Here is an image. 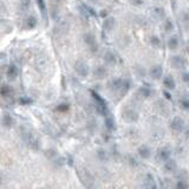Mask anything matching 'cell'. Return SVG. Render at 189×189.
I'll return each mask as SVG.
<instances>
[{"label":"cell","instance_id":"obj_1","mask_svg":"<svg viewBox=\"0 0 189 189\" xmlns=\"http://www.w3.org/2000/svg\"><path fill=\"white\" fill-rule=\"evenodd\" d=\"M91 94H92V97H94V101H96V109H97V111L102 116L108 115V105H107L105 101L97 92H94V91H91Z\"/></svg>","mask_w":189,"mask_h":189},{"label":"cell","instance_id":"obj_2","mask_svg":"<svg viewBox=\"0 0 189 189\" xmlns=\"http://www.w3.org/2000/svg\"><path fill=\"white\" fill-rule=\"evenodd\" d=\"M122 118L127 123H135L138 120V112L135 111L134 109L127 108L124 109L123 112H122Z\"/></svg>","mask_w":189,"mask_h":189},{"label":"cell","instance_id":"obj_3","mask_svg":"<svg viewBox=\"0 0 189 189\" xmlns=\"http://www.w3.org/2000/svg\"><path fill=\"white\" fill-rule=\"evenodd\" d=\"M74 71H76V74H78V76H81V77H86L89 72H90V68H89V65L85 61H76V64H74Z\"/></svg>","mask_w":189,"mask_h":189},{"label":"cell","instance_id":"obj_4","mask_svg":"<svg viewBox=\"0 0 189 189\" xmlns=\"http://www.w3.org/2000/svg\"><path fill=\"white\" fill-rule=\"evenodd\" d=\"M169 127H170V129L173 131H175V132H182L183 130H184V127H186V123H184V121H183L181 117L176 116V117H174L171 120Z\"/></svg>","mask_w":189,"mask_h":189},{"label":"cell","instance_id":"obj_5","mask_svg":"<svg viewBox=\"0 0 189 189\" xmlns=\"http://www.w3.org/2000/svg\"><path fill=\"white\" fill-rule=\"evenodd\" d=\"M84 43L86 44V46L92 51V52H96L98 50V44L96 41V38L92 33H85L84 34Z\"/></svg>","mask_w":189,"mask_h":189},{"label":"cell","instance_id":"obj_6","mask_svg":"<svg viewBox=\"0 0 189 189\" xmlns=\"http://www.w3.org/2000/svg\"><path fill=\"white\" fill-rule=\"evenodd\" d=\"M169 158H170V150H169V148L162 147V148H160L157 150V153H156V160L158 162L164 163Z\"/></svg>","mask_w":189,"mask_h":189},{"label":"cell","instance_id":"obj_7","mask_svg":"<svg viewBox=\"0 0 189 189\" xmlns=\"http://www.w3.org/2000/svg\"><path fill=\"white\" fill-rule=\"evenodd\" d=\"M149 76L153 78V79H155V81H158V79H161L163 76V69L161 65H153L150 70H149Z\"/></svg>","mask_w":189,"mask_h":189},{"label":"cell","instance_id":"obj_8","mask_svg":"<svg viewBox=\"0 0 189 189\" xmlns=\"http://www.w3.org/2000/svg\"><path fill=\"white\" fill-rule=\"evenodd\" d=\"M170 64L176 70H181L186 66V59L182 56H173L171 59H170Z\"/></svg>","mask_w":189,"mask_h":189},{"label":"cell","instance_id":"obj_9","mask_svg":"<svg viewBox=\"0 0 189 189\" xmlns=\"http://www.w3.org/2000/svg\"><path fill=\"white\" fill-rule=\"evenodd\" d=\"M142 187H144V188H150V189L156 188L157 186H156V183H155L154 176L151 175V174H149V173H147L145 175L143 176V184H142Z\"/></svg>","mask_w":189,"mask_h":189},{"label":"cell","instance_id":"obj_10","mask_svg":"<svg viewBox=\"0 0 189 189\" xmlns=\"http://www.w3.org/2000/svg\"><path fill=\"white\" fill-rule=\"evenodd\" d=\"M123 83H124V79L115 78V79L110 81V83H109V89H110L112 92H118V91H121L122 88H123Z\"/></svg>","mask_w":189,"mask_h":189},{"label":"cell","instance_id":"obj_11","mask_svg":"<svg viewBox=\"0 0 189 189\" xmlns=\"http://www.w3.org/2000/svg\"><path fill=\"white\" fill-rule=\"evenodd\" d=\"M92 74H94V78H97V79H104V78L108 76V70H107L105 66L98 65V66H96V68L94 69Z\"/></svg>","mask_w":189,"mask_h":189},{"label":"cell","instance_id":"obj_12","mask_svg":"<svg viewBox=\"0 0 189 189\" xmlns=\"http://www.w3.org/2000/svg\"><path fill=\"white\" fill-rule=\"evenodd\" d=\"M116 26V19L114 17H107L103 21V30L107 32H111Z\"/></svg>","mask_w":189,"mask_h":189},{"label":"cell","instance_id":"obj_13","mask_svg":"<svg viewBox=\"0 0 189 189\" xmlns=\"http://www.w3.org/2000/svg\"><path fill=\"white\" fill-rule=\"evenodd\" d=\"M103 59L104 61L108 64V65H115L116 63H117V57H116V54L112 52V51H110V50H107L104 54H103Z\"/></svg>","mask_w":189,"mask_h":189},{"label":"cell","instance_id":"obj_14","mask_svg":"<svg viewBox=\"0 0 189 189\" xmlns=\"http://www.w3.org/2000/svg\"><path fill=\"white\" fill-rule=\"evenodd\" d=\"M137 153H138V155L141 156L142 158H144V160H148V158H150L151 157V149L149 148L148 145H145V144H143V145H141L140 148L137 149Z\"/></svg>","mask_w":189,"mask_h":189},{"label":"cell","instance_id":"obj_15","mask_svg":"<svg viewBox=\"0 0 189 189\" xmlns=\"http://www.w3.org/2000/svg\"><path fill=\"white\" fill-rule=\"evenodd\" d=\"M163 168L164 170L167 171V173H170V174H173V173H175L176 170H177V163L174 161V160H167L164 164H163Z\"/></svg>","mask_w":189,"mask_h":189},{"label":"cell","instance_id":"obj_16","mask_svg":"<svg viewBox=\"0 0 189 189\" xmlns=\"http://www.w3.org/2000/svg\"><path fill=\"white\" fill-rule=\"evenodd\" d=\"M137 96H140L141 98H149L153 96V90L149 86H141L137 90Z\"/></svg>","mask_w":189,"mask_h":189},{"label":"cell","instance_id":"obj_17","mask_svg":"<svg viewBox=\"0 0 189 189\" xmlns=\"http://www.w3.org/2000/svg\"><path fill=\"white\" fill-rule=\"evenodd\" d=\"M7 78L8 79H11V81H14L17 77H18V74H19V70L18 68L15 66V65H10L8 68H7Z\"/></svg>","mask_w":189,"mask_h":189},{"label":"cell","instance_id":"obj_18","mask_svg":"<svg viewBox=\"0 0 189 189\" xmlns=\"http://www.w3.org/2000/svg\"><path fill=\"white\" fill-rule=\"evenodd\" d=\"M163 85L168 89V90H174L176 86V83H175V81H174V78H173L170 74H168V76H166V77L163 78Z\"/></svg>","mask_w":189,"mask_h":189},{"label":"cell","instance_id":"obj_19","mask_svg":"<svg viewBox=\"0 0 189 189\" xmlns=\"http://www.w3.org/2000/svg\"><path fill=\"white\" fill-rule=\"evenodd\" d=\"M178 38L176 37V36H171L170 38L168 39L167 41V46H168L169 50H171V51H174V50H177V47H178Z\"/></svg>","mask_w":189,"mask_h":189},{"label":"cell","instance_id":"obj_20","mask_svg":"<svg viewBox=\"0 0 189 189\" xmlns=\"http://www.w3.org/2000/svg\"><path fill=\"white\" fill-rule=\"evenodd\" d=\"M0 94L2 97H11L13 94V89L7 84H4V85L0 86Z\"/></svg>","mask_w":189,"mask_h":189},{"label":"cell","instance_id":"obj_21","mask_svg":"<svg viewBox=\"0 0 189 189\" xmlns=\"http://www.w3.org/2000/svg\"><path fill=\"white\" fill-rule=\"evenodd\" d=\"M1 124L5 127V128H11L13 125V118L12 116L8 115V114H5L1 118Z\"/></svg>","mask_w":189,"mask_h":189},{"label":"cell","instance_id":"obj_22","mask_svg":"<svg viewBox=\"0 0 189 189\" xmlns=\"http://www.w3.org/2000/svg\"><path fill=\"white\" fill-rule=\"evenodd\" d=\"M105 127L108 130L110 131H114L116 129V124H115V120H114V117L110 115H107L105 117Z\"/></svg>","mask_w":189,"mask_h":189},{"label":"cell","instance_id":"obj_23","mask_svg":"<svg viewBox=\"0 0 189 189\" xmlns=\"http://www.w3.org/2000/svg\"><path fill=\"white\" fill-rule=\"evenodd\" d=\"M37 24H38V20H37V18L33 17V15H31V17H28L25 21V26L28 28V30H33L34 27L37 26Z\"/></svg>","mask_w":189,"mask_h":189},{"label":"cell","instance_id":"obj_24","mask_svg":"<svg viewBox=\"0 0 189 189\" xmlns=\"http://www.w3.org/2000/svg\"><path fill=\"white\" fill-rule=\"evenodd\" d=\"M97 157H98L99 161L105 162V161H108L109 155H108V153H107V150H104V149H99V150H97Z\"/></svg>","mask_w":189,"mask_h":189},{"label":"cell","instance_id":"obj_25","mask_svg":"<svg viewBox=\"0 0 189 189\" xmlns=\"http://www.w3.org/2000/svg\"><path fill=\"white\" fill-rule=\"evenodd\" d=\"M150 45L154 47L161 46V39H160V37H157V36H151V37H150Z\"/></svg>","mask_w":189,"mask_h":189},{"label":"cell","instance_id":"obj_26","mask_svg":"<svg viewBox=\"0 0 189 189\" xmlns=\"http://www.w3.org/2000/svg\"><path fill=\"white\" fill-rule=\"evenodd\" d=\"M163 27H164V30L167 32H170V31L174 30V24H173V21L170 20V19H167V20H164V23H163Z\"/></svg>","mask_w":189,"mask_h":189},{"label":"cell","instance_id":"obj_27","mask_svg":"<svg viewBox=\"0 0 189 189\" xmlns=\"http://www.w3.org/2000/svg\"><path fill=\"white\" fill-rule=\"evenodd\" d=\"M153 11H154V14H155V15H157L158 18H163V17L166 15L164 8H162V7H155Z\"/></svg>","mask_w":189,"mask_h":189},{"label":"cell","instance_id":"obj_28","mask_svg":"<svg viewBox=\"0 0 189 189\" xmlns=\"http://www.w3.org/2000/svg\"><path fill=\"white\" fill-rule=\"evenodd\" d=\"M37 1V5L39 7V10H40V12L43 14H45L46 12V5H45V1L44 0H36Z\"/></svg>","mask_w":189,"mask_h":189},{"label":"cell","instance_id":"obj_29","mask_svg":"<svg viewBox=\"0 0 189 189\" xmlns=\"http://www.w3.org/2000/svg\"><path fill=\"white\" fill-rule=\"evenodd\" d=\"M180 105L184 110H189V98H182V99H180Z\"/></svg>","mask_w":189,"mask_h":189},{"label":"cell","instance_id":"obj_30","mask_svg":"<svg viewBox=\"0 0 189 189\" xmlns=\"http://www.w3.org/2000/svg\"><path fill=\"white\" fill-rule=\"evenodd\" d=\"M176 188L177 189H188L189 188V183H187L186 181H178V182L176 183Z\"/></svg>","mask_w":189,"mask_h":189},{"label":"cell","instance_id":"obj_31","mask_svg":"<svg viewBox=\"0 0 189 189\" xmlns=\"http://www.w3.org/2000/svg\"><path fill=\"white\" fill-rule=\"evenodd\" d=\"M30 2L31 0H20V7L23 11H26L27 8L30 7Z\"/></svg>","mask_w":189,"mask_h":189},{"label":"cell","instance_id":"obj_32","mask_svg":"<svg viewBox=\"0 0 189 189\" xmlns=\"http://www.w3.org/2000/svg\"><path fill=\"white\" fill-rule=\"evenodd\" d=\"M19 103L23 104V105H28V104L32 103V99L28 98V97H20V98H19Z\"/></svg>","mask_w":189,"mask_h":189},{"label":"cell","instance_id":"obj_33","mask_svg":"<svg viewBox=\"0 0 189 189\" xmlns=\"http://www.w3.org/2000/svg\"><path fill=\"white\" fill-rule=\"evenodd\" d=\"M182 81L186 82V83H189V72H183L182 74Z\"/></svg>","mask_w":189,"mask_h":189},{"label":"cell","instance_id":"obj_34","mask_svg":"<svg viewBox=\"0 0 189 189\" xmlns=\"http://www.w3.org/2000/svg\"><path fill=\"white\" fill-rule=\"evenodd\" d=\"M69 109V105L68 104H61V107H58V110L59 111H65Z\"/></svg>","mask_w":189,"mask_h":189},{"label":"cell","instance_id":"obj_35","mask_svg":"<svg viewBox=\"0 0 189 189\" xmlns=\"http://www.w3.org/2000/svg\"><path fill=\"white\" fill-rule=\"evenodd\" d=\"M131 2L136 5V6H141L142 4H143V0H131Z\"/></svg>","mask_w":189,"mask_h":189},{"label":"cell","instance_id":"obj_36","mask_svg":"<svg viewBox=\"0 0 189 189\" xmlns=\"http://www.w3.org/2000/svg\"><path fill=\"white\" fill-rule=\"evenodd\" d=\"M163 94H164V97H166L168 101H170V99H171V94H169L168 91H163Z\"/></svg>","mask_w":189,"mask_h":189},{"label":"cell","instance_id":"obj_37","mask_svg":"<svg viewBox=\"0 0 189 189\" xmlns=\"http://www.w3.org/2000/svg\"><path fill=\"white\" fill-rule=\"evenodd\" d=\"M105 11H107V10H103V12L101 13V15H102V17H104V18H107V17H108V12H105Z\"/></svg>","mask_w":189,"mask_h":189},{"label":"cell","instance_id":"obj_38","mask_svg":"<svg viewBox=\"0 0 189 189\" xmlns=\"http://www.w3.org/2000/svg\"><path fill=\"white\" fill-rule=\"evenodd\" d=\"M0 78H1V76H0Z\"/></svg>","mask_w":189,"mask_h":189},{"label":"cell","instance_id":"obj_39","mask_svg":"<svg viewBox=\"0 0 189 189\" xmlns=\"http://www.w3.org/2000/svg\"><path fill=\"white\" fill-rule=\"evenodd\" d=\"M188 45H189V44H188Z\"/></svg>","mask_w":189,"mask_h":189}]
</instances>
